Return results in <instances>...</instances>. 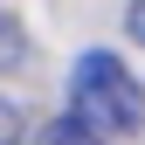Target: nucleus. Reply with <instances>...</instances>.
<instances>
[{
	"label": "nucleus",
	"instance_id": "obj_2",
	"mask_svg": "<svg viewBox=\"0 0 145 145\" xmlns=\"http://www.w3.org/2000/svg\"><path fill=\"white\" fill-rule=\"evenodd\" d=\"M42 145H104V131H90V124H83L76 111H62V118L42 131Z\"/></svg>",
	"mask_w": 145,
	"mask_h": 145
},
{
	"label": "nucleus",
	"instance_id": "obj_4",
	"mask_svg": "<svg viewBox=\"0 0 145 145\" xmlns=\"http://www.w3.org/2000/svg\"><path fill=\"white\" fill-rule=\"evenodd\" d=\"M0 62H7V69L21 62V28H14V21H0Z\"/></svg>",
	"mask_w": 145,
	"mask_h": 145
},
{
	"label": "nucleus",
	"instance_id": "obj_5",
	"mask_svg": "<svg viewBox=\"0 0 145 145\" xmlns=\"http://www.w3.org/2000/svg\"><path fill=\"white\" fill-rule=\"evenodd\" d=\"M124 28H131V42L145 48V0H131V14H124Z\"/></svg>",
	"mask_w": 145,
	"mask_h": 145
},
{
	"label": "nucleus",
	"instance_id": "obj_3",
	"mask_svg": "<svg viewBox=\"0 0 145 145\" xmlns=\"http://www.w3.org/2000/svg\"><path fill=\"white\" fill-rule=\"evenodd\" d=\"M21 131H28V124H21V104L0 97V145H21Z\"/></svg>",
	"mask_w": 145,
	"mask_h": 145
},
{
	"label": "nucleus",
	"instance_id": "obj_1",
	"mask_svg": "<svg viewBox=\"0 0 145 145\" xmlns=\"http://www.w3.org/2000/svg\"><path fill=\"white\" fill-rule=\"evenodd\" d=\"M69 111H76L90 131L118 138V131H138L145 124V83L131 76V62L111 56V48H90L69 69Z\"/></svg>",
	"mask_w": 145,
	"mask_h": 145
}]
</instances>
